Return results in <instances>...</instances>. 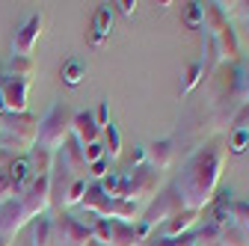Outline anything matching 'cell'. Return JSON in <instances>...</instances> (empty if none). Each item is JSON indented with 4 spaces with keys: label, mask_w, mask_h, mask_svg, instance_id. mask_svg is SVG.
Returning <instances> with one entry per match:
<instances>
[{
    "label": "cell",
    "mask_w": 249,
    "mask_h": 246,
    "mask_svg": "<svg viewBox=\"0 0 249 246\" xmlns=\"http://www.w3.org/2000/svg\"><path fill=\"white\" fill-rule=\"evenodd\" d=\"M223 163H226V151L216 148V145L199 151V155L190 160V166H187V172L181 175L178 187H175L181 202H184V208L202 213V208L216 199V193H220Z\"/></svg>",
    "instance_id": "obj_1"
},
{
    "label": "cell",
    "mask_w": 249,
    "mask_h": 246,
    "mask_svg": "<svg viewBox=\"0 0 249 246\" xmlns=\"http://www.w3.org/2000/svg\"><path fill=\"white\" fill-rule=\"evenodd\" d=\"M39 140V119L21 113V116H0V148L3 151H30Z\"/></svg>",
    "instance_id": "obj_2"
},
{
    "label": "cell",
    "mask_w": 249,
    "mask_h": 246,
    "mask_svg": "<svg viewBox=\"0 0 249 246\" xmlns=\"http://www.w3.org/2000/svg\"><path fill=\"white\" fill-rule=\"evenodd\" d=\"M71 125H74V110L69 104H53L45 119H39V140L36 145L48 151H59L71 140Z\"/></svg>",
    "instance_id": "obj_3"
},
{
    "label": "cell",
    "mask_w": 249,
    "mask_h": 246,
    "mask_svg": "<svg viewBox=\"0 0 249 246\" xmlns=\"http://www.w3.org/2000/svg\"><path fill=\"white\" fill-rule=\"evenodd\" d=\"M163 181V172L151 169V166H137L131 169L128 175H122V190H119V199L122 202H145V199H154V193H158Z\"/></svg>",
    "instance_id": "obj_4"
},
{
    "label": "cell",
    "mask_w": 249,
    "mask_h": 246,
    "mask_svg": "<svg viewBox=\"0 0 249 246\" xmlns=\"http://www.w3.org/2000/svg\"><path fill=\"white\" fill-rule=\"evenodd\" d=\"M51 184H53L51 175H36V178L24 187V193L18 196L21 205H24L27 213H30V220L45 217V211H48V205H51Z\"/></svg>",
    "instance_id": "obj_5"
},
{
    "label": "cell",
    "mask_w": 249,
    "mask_h": 246,
    "mask_svg": "<svg viewBox=\"0 0 249 246\" xmlns=\"http://www.w3.org/2000/svg\"><path fill=\"white\" fill-rule=\"evenodd\" d=\"M42 33H45V15L42 12L30 15L12 36V56H33V48L39 45Z\"/></svg>",
    "instance_id": "obj_6"
},
{
    "label": "cell",
    "mask_w": 249,
    "mask_h": 246,
    "mask_svg": "<svg viewBox=\"0 0 249 246\" xmlns=\"http://www.w3.org/2000/svg\"><path fill=\"white\" fill-rule=\"evenodd\" d=\"M89 243H92L89 226L77 223L69 213H59L53 220V246H89Z\"/></svg>",
    "instance_id": "obj_7"
},
{
    "label": "cell",
    "mask_w": 249,
    "mask_h": 246,
    "mask_svg": "<svg viewBox=\"0 0 249 246\" xmlns=\"http://www.w3.org/2000/svg\"><path fill=\"white\" fill-rule=\"evenodd\" d=\"M178 211H184V202H181L178 190H166V193H160L158 199H151V205L145 208V217H142V223H148V226L154 228L158 223H166V220H172Z\"/></svg>",
    "instance_id": "obj_8"
},
{
    "label": "cell",
    "mask_w": 249,
    "mask_h": 246,
    "mask_svg": "<svg viewBox=\"0 0 249 246\" xmlns=\"http://www.w3.org/2000/svg\"><path fill=\"white\" fill-rule=\"evenodd\" d=\"M27 92H30V80L12 77V74L3 77V83H0V95H3L6 113H12V116L27 113Z\"/></svg>",
    "instance_id": "obj_9"
},
{
    "label": "cell",
    "mask_w": 249,
    "mask_h": 246,
    "mask_svg": "<svg viewBox=\"0 0 249 246\" xmlns=\"http://www.w3.org/2000/svg\"><path fill=\"white\" fill-rule=\"evenodd\" d=\"M27 223H30V213H27V208L21 205L18 196L12 202H6V205H0V237L3 240L15 237Z\"/></svg>",
    "instance_id": "obj_10"
},
{
    "label": "cell",
    "mask_w": 249,
    "mask_h": 246,
    "mask_svg": "<svg viewBox=\"0 0 249 246\" xmlns=\"http://www.w3.org/2000/svg\"><path fill=\"white\" fill-rule=\"evenodd\" d=\"M71 140H77L80 148H86L92 142H101V128L95 125V116H92V113H74Z\"/></svg>",
    "instance_id": "obj_11"
},
{
    "label": "cell",
    "mask_w": 249,
    "mask_h": 246,
    "mask_svg": "<svg viewBox=\"0 0 249 246\" xmlns=\"http://www.w3.org/2000/svg\"><path fill=\"white\" fill-rule=\"evenodd\" d=\"M56 160L62 166V172H69L71 178H80V172L86 169V160H83V148L77 145V140H69L62 145V151H56Z\"/></svg>",
    "instance_id": "obj_12"
},
{
    "label": "cell",
    "mask_w": 249,
    "mask_h": 246,
    "mask_svg": "<svg viewBox=\"0 0 249 246\" xmlns=\"http://www.w3.org/2000/svg\"><path fill=\"white\" fill-rule=\"evenodd\" d=\"M113 30V9L110 6H98L95 15H92V27H89V45L101 48Z\"/></svg>",
    "instance_id": "obj_13"
},
{
    "label": "cell",
    "mask_w": 249,
    "mask_h": 246,
    "mask_svg": "<svg viewBox=\"0 0 249 246\" xmlns=\"http://www.w3.org/2000/svg\"><path fill=\"white\" fill-rule=\"evenodd\" d=\"M199 217H202V213H199V211H190V208L178 211L172 220H166V223H163V237H169V240H178L184 231H190V228L199 223Z\"/></svg>",
    "instance_id": "obj_14"
},
{
    "label": "cell",
    "mask_w": 249,
    "mask_h": 246,
    "mask_svg": "<svg viewBox=\"0 0 249 246\" xmlns=\"http://www.w3.org/2000/svg\"><path fill=\"white\" fill-rule=\"evenodd\" d=\"M145 155L151 158V169H158V172H166L175 160V148L169 140H160V142H151L145 148Z\"/></svg>",
    "instance_id": "obj_15"
},
{
    "label": "cell",
    "mask_w": 249,
    "mask_h": 246,
    "mask_svg": "<svg viewBox=\"0 0 249 246\" xmlns=\"http://www.w3.org/2000/svg\"><path fill=\"white\" fill-rule=\"evenodd\" d=\"M6 175L12 178L15 190L24 193V187L33 181V166H30V158H27V155H24V158H12V160L6 163Z\"/></svg>",
    "instance_id": "obj_16"
},
{
    "label": "cell",
    "mask_w": 249,
    "mask_h": 246,
    "mask_svg": "<svg viewBox=\"0 0 249 246\" xmlns=\"http://www.w3.org/2000/svg\"><path fill=\"white\" fill-rule=\"evenodd\" d=\"M27 158H30V166H33V178H36V175H51V172H53L56 151H48V148H42V145H33Z\"/></svg>",
    "instance_id": "obj_17"
},
{
    "label": "cell",
    "mask_w": 249,
    "mask_h": 246,
    "mask_svg": "<svg viewBox=\"0 0 249 246\" xmlns=\"http://www.w3.org/2000/svg\"><path fill=\"white\" fill-rule=\"evenodd\" d=\"M101 137H104V155H107V160H116L119 155H122V137H119V128L116 125H107L104 131H101Z\"/></svg>",
    "instance_id": "obj_18"
},
{
    "label": "cell",
    "mask_w": 249,
    "mask_h": 246,
    "mask_svg": "<svg viewBox=\"0 0 249 246\" xmlns=\"http://www.w3.org/2000/svg\"><path fill=\"white\" fill-rule=\"evenodd\" d=\"M12 77H21V80H33L36 74V63H33V56H12V63H9V71Z\"/></svg>",
    "instance_id": "obj_19"
},
{
    "label": "cell",
    "mask_w": 249,
    "mask_h": 246,
    "mask_svg": "<svg viewBox=\"0 0 249 246\" xmlns=\"http://www.w3.org/2000/svg\"><path fill=\"white\" fill-rule=\"evenodd\" d=\"M220 243H223V246H249V231L240 228L237 223H231L229 228L220 231Z\"/></svg>",
    "instance_id": "obj_20"
},
{
    "label": "cell",
    "mask_w": 249,
    "mask_h": 246,
    "mask_svg": "<svg viewBox=\"0 0 249 246\" xmlns=\"http://www.w3.org/2000/svg\"><path fill=\"white\" fill-rule=\"evenodd\" d=\"M83 77H86V66L80 59H66V63H62V80L69 86H77Z\"/></svg>",
    "instance_id": "obj_21"
},
{
    "label": "cell",
    "mask_w": 249,
    "mask_h": 246,
    "mask_svg": "<svg viewBox=\"0 0 249 246\" xmlns=\"http://www.w3.org/2000/svg\"><path fill=\"white\" fill-rule=\"evenodd\" d=\"M86 178H74V181H69V187H66V193H62V205H80L83 202V196H86Z\"/></svg>",
    "instance_id": "obj_22"
},
{
    "label": "cell",
    "mask_w": 249,
    "mask_h": 246,
    "mask_svg": "<svg viewBox=\"0 0 249 246\" xmlns=\"http://www.w3.org/2000/svg\"><path fill=\"white\" fill-rule=\"evenodd\" d=\"M202 74H205V63H193L190 69H187V77H184V83H181V95L193 92V89L202 83Z\"/></svg>",
    "instance_id": "obj_23"
},
{
    "label": "cell",
    "mask_w": 249,
    "mask_h": 246,
    "mask_svg": "<svg viewBox=\"0 0 249 246\" xmlns=\"http://www.w3.org/2000/svg\"><path fill=\"white\" fill-rule=\"evenodd\" d=\"M205 21V12H202V3H184V24L190 30H199Z\"/></svg>",
    "instance_id": "obj_24"
},
{
    "label": "cell",
    "mask_w": 249,
    "mask_h": 246,
    "mask_svg": "<svg viewBox=\"0 0 249 246\" xmlns=\"http://www.w3.org/2000/svg\"><path fill=\"white\" fill-rule=\"evenodd\" d=\"M15 196H21V193L15 190V184H12V178L6 175V166H0V205H6V202H12Z\"/></svg>",
    "instance_id": "obj_25"
},
{
    "label": "cell",
    "mask_w": 249,
    "mask_h": 246,
    "mask_svg": "<svg viewBox=\"0 0 249 246\" xmlns=\"http://www.w3.org/2000/svg\"><path fill=\"white\" fill-rule=\"evenodd\" d=\"M98 187H101V193H104V196L119 199V190H122V175H116V172H113V175H104Z\"/></svg>",
    "instance_id": "obj_26"
},
{
    "label": "cell",
    "mask_w": 249,
    "mask_h": 246,
    "mask_svg": "<svg viewBox=\"0 0 249 246\" xmlns=\"http://www.w3.org/2000/svg\"><path fill=\"white\" fill-rule=\"evenodd\" d=\"M246 148H249V131H231V137H229V151H231V155H243Z\"/></svg>",
    "instance_id": "obj_27"
},
{
    "label": "cell",
    "mask_w": 249,
    "mask_h": 246,
    "mask_svg": "<svg viewBox=\"0 0 249 246\" xmlns=\"http://www.w3.org/2000/svg\"><path fill=\"white\" fill-rule=\"evenodd\" d=\"M231 211H234V223L249 231V202H231Z\"/></svg>",
    "instance_id": "obj_28"
},
{
    "label": "cell",
    "mask_w": 249,
    "mask_h": 246,
    "mask_svg": "<svg viewBox=\"0 0 249 246\" xmlns=\"http://www.w3.org/2000/svg\"><path fill=\"white\" fill-rule=\"evenodd\" d=\"M101 158H107V155H104V145H101V142H92V145H86V148H83V160H86V169H89L92 163H95V160H101Z\"/></svg>",
    "instance_id": "obj_29"
},
{
    "label": "cell",
    "mask_w": 249,
    "mask_h": 246,
    "mask_svg": "<svg viewBox=\"0 0 249 246\" xmlns=\"http://www.w3.org/2000/svg\"><path fill=\"white\" fill-rule=\"evenodd\" d=\"M92 116H95V125L104 131V128L110 125V104H107V101H101V104H98V110L92 113Z\"/></svg>",
    "instance_id": "obj_30"
},
{
    "label": "cell",
    "mask_w": 249,
    "mask_h": 246,
    "mask_svg": "<svg viewBox=\"0 0 249 246\" xmlns=\"http://www.w3.org/2000/svg\"><path fill=\"white\" fill-rule=\"evenodd\" d=\"M89 175H92V178H104V175H107V158H101V160L92 163V166H89Z\"/></svg>",
    "instance_id": "obj_31"
},
{
    "label": "cell",
    "mask_w": 249,
    "mask_h": 246,
    "mask_svg": "<svg viewBox=\"0 0 249 246\" xmlns=\"http://www.w3.org/2000/svg\"><path fill=\"white\" fill-rule=\"evenodd\" d=\"M145 148H134V155H131V169H137V166H145Z\"/></svg>",
    "instance_id": "obj_32"
},
{
    "label": "cell",
    "mask_w": 249,
    "mask_h": 246,
    "mask_svg": "<svg viewBox=\"0 0 249 246\" xmlns=\"http://www.w3.org/2000/svg\"><path fill=\"white\" fill-rule=\"evenodd\" d=\"M116 6H119V9H122L124 15H134L140 3H137V0H119V3H116Z\"/></svg>",
    "instance_id": "obj_33"
},
{
    "label": "cell",
    "mask_w": 249,
    "mask_h": 246,
    "mask_svg": "<svg viewBox=\"0 0 249 246\" xmlns=\"http://www.w3.org/2000/svg\"><path fill=\"white\" fill-rule=\"evenodd\" d=\"M0 116H6V104H3V95H0Z\"/></svg>",
    "instance_id": "obj_34"
},
{
    "label": "cell",
    "mask_w": 249,
    "mask_h": 246,
    "mask_svg": "<svg viewBox=\"0 0 249 246\" xmlns=\"http://www.w3.org/2000/svg\"><path fill=\"white\" fill-rule=\"evenodd\" d=\"M3 77H6V69H3V66H0V83H3Z\"/></svg>",
    "instance_id": "obj_35"
},
{
    "label": "cell",
    "mask_w": 249,
    "mask_h": 246,
    "mask_svg": "<svg viewBox=\"0 0 249 246\" xmlns=\"http://www.w3.org/2000/svg\"><path fill=\"white\" fill-rule=\"evenodd\" d=\"M89 246H101V243H95V240H92V243H89Z\"/></svg>",
    "instance_id": "obj_36"
}]
</instances>
